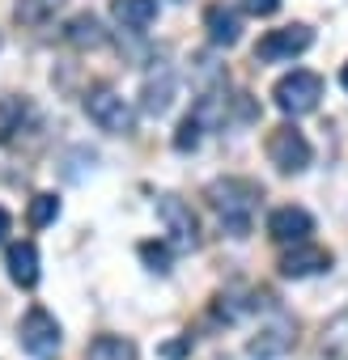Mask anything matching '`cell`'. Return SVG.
Wrapping results in <instances>:
<instances>
[{
  "label": "cell",
  "mask_w": 348,
  "mask_h": 360,
  "mask_svg": "<svg viewBox=\"0 0 348 360\" xmlns=\"http://www.w3.org/2000/svg\"><path fill=\"white\" fill-rule=\"evenodd\" d=\"M209 204L213 212L221 217V229L234 233V238H247L251 233V221H255V200H259V187L247 183V178H217L209 183Z\"/></svg>",
  "instance_id": "cell-1"
},
{
  "label": "cell",
  "mask_w": 348,
  "mask_h": 360,
  "mask_svg": "<svg viewBox=\"0 0 348 360\" xmlns=\"http://www.w3.org/2000/svg\"><path fill=\"white\" fill-rule=\"evenodd\" d=\"M318 98H323V77L310 72V68H293V72H285V77L276 81V89H272L276 110L289 115V119H302V115L318 110Z\"/></svg>",
  "instance_id": "cell-2"
},
{
  "label": "cell",
  "mask_w": 348,
  "mask_h": 360,
  "mask_svg": "<svg viewBox=\"0 0 348 360\" xmlns=\"http://www.w3.org/2000/svg\"><path fill=\"white\" fill-rule=\"evenodd\" d=\"M81 106H85L89 123H98V127L111 131V136H128V131L136 127V110H132L128 98H123L119 89H111V85H89Z\"/></svg>",
  "instance_id": "cell-3"
},
{
  "label": "cell",
  "mask_w": 348,
  "mask_h": 360,
  "mask_svg": "<svg viewBox=\"0 0 348 360\" xmlns=\"http://www.w3.org/2000/svg\"><path fill=\"white\" fill-rule=\"evenodd\" d=\"M18 339H22V347H26L35 360H56V356H60V343H64L56 314H47L43 305H30V309H26V318L18 322Z\"/></svg>",
  "instance_id": "cell-4"
},
{
  "label": "cell",
  "mask_w": 348,
  "mask_h": 360,
  "mask_svg": "<svg viewBox=\"0 0 348 360\" xmlns=\"http://www.w3.org/2000/svg\"><path fill=\"white\" fill-rule=\"evenodd\" d=\"M157 221L166 225V242H170L174 250H196V246H200V221H196V212H192L187 200L161 195V200H157Z\"/></svg>",
  "instance_id": "cell-5"
},
{
  "label": "cell",
  "mask_w": 348,
  "mask_h": 360,
  "mask_svg": "<svg viewBox=\"0 0 348 360\" xmlns=\"http://www.w3.org/2000/svg\"><path fill=\"white\" fill-rule=\"evenodd\" d=\"M314 43V30L293 22V26H280V30H268L259 43H255V64H285L302 51H310Z\"/></svg>",
  "instance_id": "cell-6"
},
{
  "label": "cell",
  "mask_w": 348,
  "mask_h": 360,
  "mask_svg": "<svg viewBox=\"0 0 348 360\" xmlns=\"http://www.w3.org/2000/svg\"><path fill=\"white\" fill-rule=\"evenodd\" d=\"M268 161L280 174H302L314 161V148L293 123H285V127H272V136H268Z\"/></svg>",
  "instance_id": "cell-7"
},
{
  "label": "cell",
  "mask_w": 348,
  "mask_h": 360,
  "mask_svg": "<svg viewBox=\"0 0 348 360\" xmlns=\"http://www.w3.org/2000/svg\"><path fill=\"white\" fill-rule=\"evenodd\" d=\"M310 233H314V217H310L306 208L285 204V208H272V212H268V238H272V242H280V246H302V242H310Z\"/></svg>",
  "instance_id": "cell-8"
},
{
  "label": "cell",
  "mask_w": 348,
  "mask_h": 360,
  "mask_svg": "<svg viewBox=\"0 0 348 360\" xmlns=\"http://www.w3.org/2000/svg\"><path fill=\"white\" fill-rule=\"evenodd\" d=\"M293 343H297V322H293V318H272V322L259 326V335L247 343V356H251V360H280Z\"/></svg>",
  "instance_id": "cell-9"
},
{
  "label": "cell",
  "mask_w": 348,
  "mask_h": 360,
  "mask_svg": "<svg viewBox=\"0 0 348 360\" xmlns=\"http://www.w3.org/2000/svg\"><path fill=\"white\" fill-rule=\"evenodd\" d=\"M174 89H179L174 68H170V64H153V68L144 72V85H140V110L153 115V119H161V115L170 110V102H174Z\"/></svg>",
  "instance_id": "cell-10"
},
{
  "label": "cell",
  "mask_w": 348,
  "mask_h": 360,
  "mask_svg": "<svg viewBox=\"0 0 348 360\" xmlns=\"http://www.w3.org/2000/svg\"><path fill=\"white\" fill-rule=\"evenodd\" d=\"M276 267H280V276H285V280H306V276L331 271V250H323V246H314V242H302V246L285 250Z\"/></svg>",
  "instance_id": "cell-11"
},
{
  "label": "cell",
  "mask_w": 348,
  "mask_h": 360,
  "mask_svg": "<svg viewBox=\"0 0 348 360\" xmlns=\"http://www.w3.org/2000/svg\"><path fill=\"white\" fill-rule=\"evenodd\" d=\"M204 30H209L213 47H234L242 39V13L230 9V5H209L204 9Z\"/></svg>",
  "instance_id": "cell-12"
},
{
  "label": "cell",
  "mask_w": 348,
  "mask_h": 360,
  "mask_svg": "<svg viewBox=\"0 0 348 360\" xmlns=\"http://www.w3.org/2000/svg\"><path fill=\"white\" fill-rule=\"evenodd\" d=\"M30 123H35V106L26 98H18V94L0 98V144H13Z\"/></svg>",
  "instance_id": "cell-13"
},
{
  "label": "cell",
  "mask_w": 348,
  "mask_h": 360,
  "mask_svg": "<svg viewBox=\"0 0 348 360\" xmlns=\"http://www.w3.org/2000/svg\"><path fill=\"white\" fill-rule=\"evenodd\" d=\"M5 267H9V280L18 288H35L39 284V246L35 242H13L9 255H5Z\"/></svg>",
  "instance_id": "cell-14"
},
{
  "label": "cell",
  "mask_w": 348,
  "mask_h": 360,
  "mask_svg": "<svg viewBox=\"0 0 348 360\" xmlns=\"http://www.w3.org/2000/svg\"><path fill=\"white\" fill-rule=\"evenodd\" d=\"M111 18H115V26L140 34L157 22V0H111Z\"/></svg>",
  "instance_id": "cell-15"
},
{
  "label": "cell",
  "mask_w": 348,
  "mask_h": 360,
  "mask_svg": "<svg viewBox=\"0 0 348 360\" xmlns=\"http://www.w3.org/2000/svg\"><path fill=\"white\" fill-rule=\"evenodd\" d=\"M318 352H323V360H348V305L335 318H327V326L318 335Z\"/></svg>",
  "instance_id": "cell-16"
},
{
  "label": "cell",
  "mask_w": 348,
  "mask_h": 360,
  "mask_svg": "<svg viewBox=\"0 0 348 360\" xmlns=\"http://www.w3.org/2000/svg\"><path fill=\"white\" fill-rule=\"evenodd\" d=\"M64 39H68L73 47H81V51H94V47L106 43V30H102V22H98L94 13H77V18L64 26Z\"/></svg>",
  "instance_id": "cell-17"
},
{
  "label": "cell",
  "mask_w": 348,
  "mask_h": 360,
  "mask_svg": "<svg viewBox=\"0 0 348 360\" xmlns=\"http://www.w3.org/2000/svg\"><path fill=\"white\" fill-rule=\"evenodd\" d=\"M85 360H136V343L123 335H98V339H89Z\"/></svg>",
  "instance_id": "cell-18"
},
{
  "label": "cell",
  "mask_w": 348,
  "mask_h": 360,
  "mask_svg": "<svg viewBox=\"0 0 348 360\" xmlns=\"http://www.w3.org/2000/svg\"><path fill=\"white\" fill-rule=\"evenodd\" d=\"M60 9H64V0H18L13 18H18L22 26H43V22H51Z\"/></svg>",
  "instance_id": "cell-19"
},
{
  "label": "cell",
  "mask_w": 348,
  "mask_h": 360,
  "mask_svg": "<svg viewBox=\"0 0 348 360\" xmlns=\"http://www.w3.org/2000/svg\"><path fill=\"white\" fill-rule=\"evenodd\" d=\"M136 255H140V263H144L149 271L166 276V271H170V259H174V246H170V242H140Z\"/></svg>",
  "instance_id": "cell-20"
},
{
  "label": "cell",
  "mask_w": 348,
  "mask_h": 360,
  "mask_svg": "<svg viewBox=\"0 0 348 360\" xmlns=\"http://www.w3.org/2000/svg\"><path fill=\"white\" fill-rule=\"evenodd\" d=\"M56 217H60V200H56L51 191H39V195L30 200V225L43 229V225H51Z\"/></svg>",
  "instance_id": "cell-21"
},
{
  "label": "cell",
  "mask_w": 348,
  "mask_h": 360,
  "mask_svg": "<svg viewBox=\"0 0 348 360\" xmlns=\"http://www.w3.org/2000/svg\"><path fill=\"white\" fill-rule=\"evenodd\" d=\"M200 136H204V127L187 115V119L179 123V131H174V148H179V153H192V148L200 144Z\"/></svg>",
  "instance_id": "cell-22"
},
{
  "label": "cell",
  "mask_w": 348,
  "mask_h": 360,
  "mask_svg": "<svg viewBox=\"0 0 348 360\" xmlns=\"http://www.w3.org/2000/svg\"><path fill=\"white\" fill-rule=\"evenodd\" d=\"M242 9H247L251 18H272V13L280 9V0H242Z\"/></svg>",
  "instance_id": "cell-23"
},
{
  "label": "cell",
  "mask_w": 348,
  "mask_h": 360,
  "mask_svg": "<svg viewBox=\"0 0 348 360\" xmlns=\"http://www.w3.org/2000/svg\"><path fill=\"white\" fill-rule=\"evenodd\" d=\"M161 352H166V356H170V360H174V356H183V352H187V339H179V343H166V347H161Z\"/></svg>",
  "instance_id": "cell-24"
},
{
  "label": "cell",
  "mask_w": 348,
  "mask_h": 360,
  "mask_svg": "<svg viewBox=\"0 0 348 360\" xmlns=\"http://www.w3.org/2000/svg\"><path fill=\"white\" fill-rule=\"evenodd\" d=\"M9 229H13V221H9V212H5V208H0V242L9 238Z\"/></svg>",
  "instance_id": "cell-25"
},
{
  "label": "cell",
  "mask_w": 348,
  "mask_h": 360,
  "mask_svg": "<svg viewBox=\"0 0 348 360\" xmlns=\"http://www.w3.org/2000/svg\"><path fill=\"white\" fill-rule=\"evenodd\" d=\"M340 85H344V89H348V64H344V72H340Z\"/></svg>",
  "instance_id": "cell-26"
}]
</instances>
